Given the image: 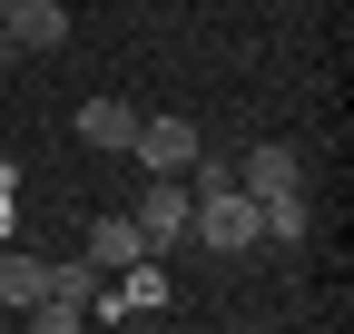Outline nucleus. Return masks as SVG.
<instances>
[{"label": "nucleus", "instance_id": "nucleus-1", "mask_svg": "<svg viewBox=\"0 0 354 334\" xmlns=\"http://www.w3.org/2000/svg\"><path fill=\"white\" fill-rule=\"evenodd\" d=\"M187 246H207V256H256V197L246 187H207L197 217H187Z\"/></svg>", "mask_w": 354, "mask_h": 334}, {"label": "nucleus", "instance_id": "nucleus-4", "mask_svg": "<svg viewBox=\"0 0 354 334\" xmlns=\"http://www.w3.org/2000/svg\"><path fill=\"white\" fill-rule=\"evenodd\" d=\"M0 30H10V50L50 59V50H69V0H10V10H0Z\"/></svg>", "mask_w": 354, "mask_h": 334}, {"label": "nucleus", "instance_id": "nucleus-7", "mask_svg": "<svg viewBox=\"0 0 354 334\" xmlns=\"http://www.w3.org/2000/svg\"><path fill=\"white\" fill-rule=\"evenodd\" d=\"M79 138L99 157H128V138H138V108L128 99H79Z\"/></svg>", "mask_w": 354, "mask_h": 334}, {"label": "nucleus", "instance_id": "nucleus-11", "mask_svg": "<svg viewBox=\"0 0 354 334\" xmlns=\"http://www.w3.org/2000/svg\"><path fill=\"white\" fill-rule=\"evenodd\" d=\"M0 236H10V197H0Z\"/></svg>", "mask_w": 354, "mask_h": 334}, {"label": "nucleus", "instance_id": "nucleus-8", "mask_svg": "<svg viewBox=\"0 0 354 334\" xmlns=\"http://www.w3.org/2000/svg\"><path fill=\"white\" fill-rule=\"evenodd\" d=\"M39 295H50V305H69V315L88 324V315H99V295H109V275L88 266V256H69V266H50V285H39Z\"/></svg>", "mask_w": 354, "mask_h": 334}, {"label": "nucleus", "instance_id": "nucleus-3", "mask_svg": "<svg viewBox=\"0 0 354 334\" xmlns=\"http://www.w3.org/2000/svg\"><path fill=\"white\" fill-rule=\"evenodd\" d=\"M197 148H207V138H197V118H177V108H167V118H138V138H128V157H138L148 177H187V157H197Z\"/></svg>", "mask_w": 354, "mask_h": 334}, {"label": "nucleus", "instance_id": "nucleus-12", "mask_svg": "<svg viewBox=\"0 0 354 334\" xmlns=\"http://www.w3.org/2000/svg\"><path fill=\"white\" fill-rule=\"evenodd\" d=\"M0 10H10V0H0Z\"/></svg>", "mask_w": 354, "mask_h": 334}, {"label": "nucleus", "instance_id": "nucleus-2", "mask_svg": "<svg viewBox=\"0 0 354 334\" xmlns=\"http://www.w3.org/2000/svg\"><path fill=\"white\" fill-rule=\"evenodd\" d=\"M187 217H197V197H187V177H148V197L128 206V226H138V246L167 266L177 246H187Z\"/></svg>", "mask_w": 354, "mask_h": 334}, {"label": "nucleus", "instance_id": "nucleus-5", "mask_svg": "<svg viewBox=\"0 0 354 334\" xmlns=\"http://www.w3.org/2000/svg\"><path fill=\"white\" fill-rule=\"evenodd\" d=\"M236 187H246V197H286V187H305V157H295L286 138H266V148L236 157Z\"/></svg>", "mask_w": 354, "mask_h": 334}, {"label": "nucleus", "instance_id": "nucleus-10", "mask_svg": "<svg viewBox=\"0 0 354 334\" xmlns=\"http://www.w3.org/2000/svg\"><path fill=\"white\" fill-rule=\"evenodd\" d=\"M138 256H148V246H138V226H128V217H99V226H88V266H99V275L138 266Z\"/></svg>", "mask_w": 354, "mask_h": 334}, {"label": "nucleus", "instance_id": "nucleus-9", "mask_svg": "<svg viewBox=\"0 0 354 334\" xmlns=\"http://www.w3.org/2000/svg\"><path fill=\"white\" fill-rule=\"evenodd\" d=\"M39 285H50V256H30V246H10V236H0V305H39Z\"/></svg>", "mask_w": 354, "mask_h": 334}, {"label": "nucleus", "instance_id": "nucleus-6", "mask_svg": "<svg viewBox=\"0 0 354 334\" xmlns=\"http://www.w3.org/2000/svg\"><path fill=\"white\" fill-rule=\"evenodd\" d=\"M256 236H266V246H305V236H315V197H305V187L256 197Z\"/></svg>", "mask_w": 354, "mask_h": 334}]
</instances>
